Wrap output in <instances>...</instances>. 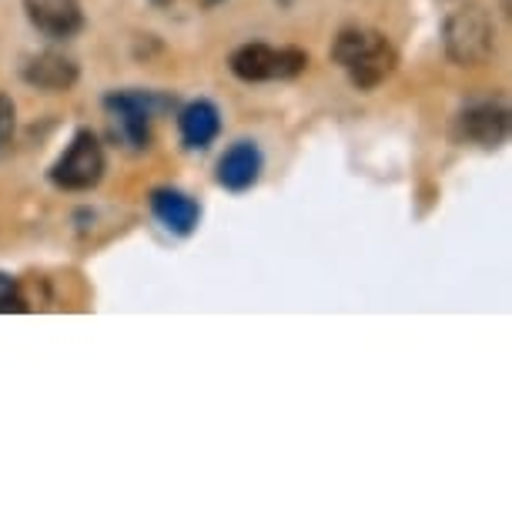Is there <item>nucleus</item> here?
I'll return each mask as SVG.
<instances>
[{"label":"nucleus","instance_id":"obj_1","mask_svg":"<svg viewBox=\"0 0 512 512\" xmlns=\"http://www.w3.org/2000/svg\"><path fill=\"white\" fill-rule=\"evenodd\" d=\"M332 61L349 74L355 91H375L399 71V51L375 27H342L332 44Z\"/></svg>","mask_w":512,"mask_h":512},{"label":"nucleus","instance_id":"obj_2","mask_svg":"<svg viewBox=\"0 0 512 512\" xmlns=\"http://www.w3.org/2000/svg\"><path fill=\"white\" fill-rule=\"evenodd\" d=\"M442 47L456 67H482L496 54V24L479 4L456 7L442 21Z\"/></svg>","mask_w":512,"mask_h":512},{"label":"nucleus","instance_id":"obj_3","mask_svg":"<svg viewBox=\"0 0 512 512\" xmlns=\"http://www.w3.org/2000/svg\"><path fill=\"white\" fill-rule=\"evenodd\" d=\"M228 67L238 81L245 84H268V81H295L308 71V51L292 44H241L238 51H231Z\"/></svg>","mask_w":512,"mask_h":512},{"label":"nucleus","instance_id":"obj_4","mask_svg":"<svg viewBox=\"0 0 512 512\" xmlns=\"http://www.w3.org/2000/svg\"><path fill=\"white\" fill-rule=\"evenodd\" d=\"M161 108H168V98L154 91H111L104 98L111 131L128 151H148L151 144V121Z\"/></svg>","mask_w":512,"mask_h":512},{"label":"nucleus","instance_id":"obj_5","mask_svg":"<svg viewBox=\"0 0 512 512\" xmlns=\"http://www.w3.org/2000/svg\"><path fill=\"white\" fill-rule=\"evenodd\" d=\"M104 168H108V158H104L98 134L91 128H81V131H74V138L61 151V158L51 164L47 178L61 191H91L101 185Z\"/></svg>","mask_w":512,"mask_h":512},{"label":"nucleus","instance_id":"obj_6","mask_svg":"<svg viewBox=\"0 0 512 512\" xmlns=\"http://www.w3.org/2000/svg\"><path fill=\"white\" fill-rule=\"evenodd\" d=\"M456 141L496 151L509 141V108L506 101H472L456 118Z\"/></svg>","mask_w":512,"mask_h":512},{"label":"nucleus","instance_id":"obj_7","mask_svg":"<svg viewBox=\"0 0 512 512\" xmlns=\"http://www.w3.org/2000/svg\"><path fill=\"white\" fill-rule=\"evenodd\" d=\"M21 77H24L27 88H34V91L64 94L81 81V67H77V61L71 54L47 47V51H37V54L27 57V61L21 64Z\"/></svg>","mask_w":512,"mask_h":512},{"label":"nucleus","instance_id":"obj_8","mask_svg":"<svg viewBox=\"0 0 512 512\" xmlns=\"http://www.w3.org/2000/svg\"><path fill=\"white\" fill-rule=\"evenodd\" d=\"M24 14L47 41H71L84 31L81 0H24Z\"/></svg>","mask_w":512,"mask_h":512},{"label":"nucleus","instance_id":"obj_9","mask_svg":"<svg viewBox=\"0 0 512 512\" xmlns=\"http://www.w3.org/2000/svg\"><path fill=\"white\" fill-rule=\"evenodd\" d=\"M262 171H265V158H262V151H258V144L255 141H235L218 158V185L225 191L241 195V191L258 185Z\"/></svg>","mask_w":512,"mask_h":512},{"label":"nucleus","instance_id":"obj_10","mask_svg":"<svg viewBox=\"0 0 512 512\" xmlns=\"http://www.w3.org/2000/svg\"><path fill=\"white\" fill-rule=\"evenodd\" d=\"M151 215L158 218L171 235L188 238L201 221V205L178 188H154L151 191Z\"/></svg>","mask_w":512,"mask_h":512},{"label":"nucleus","instance_id":"obj_11","mask_svg":"<svg viewBox=\"0 0 512 512\" xmlns=\"http://www.w3.org/2000/svg\"><path fill=\"white\" fill-rule=\"evenodd\" d=\"M178 134L191 151H208L221 134V114L211 101H191L178 111Z\"/></svg>","mask_w":512,"mask_h":512},{"label":"nucleus","instance_id":"obj_12","mask_svg":"<svg viewBox=\"0 0 512 512\" xmlns=\"http://www.w3.org/2000/svg\"><path fill=\"white\" fill-rule=\"evenodd\" d=\"M17 138V104L11 94H0V158L11 151Z\"/></svg>","mask_w":512,"mask_h":512},{"label":"nucleus","instance_id":"obj_13","mask_svg":"<svg viewBox=\"0 0 512 512\" xmlns=\"http://www.w3.org/2000/svg\"><path fill=\"white\" fill-rule=\"evenodd\" d=\"M27 308V298L21 292V282H17L14 275L0 272V315L7 312H24Z\"/></svg>","mask_w":512,"mask_h":512}]
</instances>
